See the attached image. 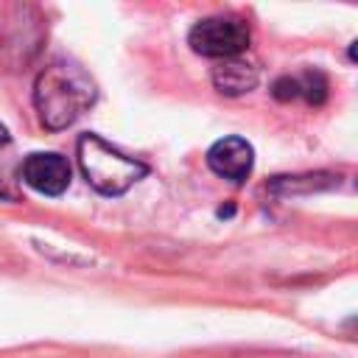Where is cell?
Segmentation results:
<instances>
[{"label":"cell","mask_w":358,"mask_h":358,"mask_svg":"<svg viewBox=\"0 0 358 358\" xmlns=\"http://www.w3.org/2000/svg\"><path fill=\"white\" fill-rule=\"evenodd\" d=\"M95 81L70 59H53L34 81V106L45 129L59 131L76 123L95 103Z\"/></svg>","instance_id":"obj_1"},{"label":"cell","mask_w":358,"mask_h":358,"mask_svg":"<svg viewBox=\"0 0 358 358\" xmlns=\"http://www.w3.org/2000/svg\"><path fill=\"white\" fill-rule=\"evenodd\" d=\"M78 165L87 182L103 196H120L148 173V168L140 159L126 157L98 134L78 137Z\"/></svg>","instance_id":"obj_2"},{"label":"cell","mask_w":358,"mask_h":358,"mask_svg":"<svg viewBox=\"0 0 358 358\" xmlns=\"http://www.w3.org/2000/svg\"><path fill=\"white\" fill-rule=\"evenodd\" d=\"M249 25L241 17H204L187 34V45L193 48V53L221 62L241 56L249 48Z\"/></svg>","instance_id":"obj_3"},{"label":"cell","mask_w":358,"mask_h":358,"mask_svg":"<svg viewBox=\"0 0 358 358\" xmlns=\"http://www.w3.org/2000/svg\"><path fill=\"white\" fill-rule=\"evenodd\" d=\"M20 182L34 187L36 193L45 196H59L70 185V165L62 154L53 151H36L28 154L20 165Z\"/></svg>","instance_id":"obj_4"},{"label":"cell","mask_w":358,"mask_h":358,"mask_svg":"<svg viewBox=\"0 0 358 358\" xmlns=\"http://www.w3.org/2000/svg\"><path fill=\"white\" fill-rule=\"evenodd\" d=\"M252 162H255V154L243 137H224L213 143L207 151V165L229 182H243L252 173Z\"/></svg>","instance_id":"obj_5"},{"label":"cell","mask_w":358,"mask_h":358,"mask_svg":"<svg viewBox=\"0 0 358 358\" xmlns=\"http://www.w3.org/2000/svg\"><path fill=\"white\" fill-rule=\"evenodd\" d=\"M210 78H213V87H215L221 95L235 98V95H243V92L255 90L260 76H257V67H255L252 62L235 56V59L218 62V64L213 67Z\"/></svg>","instance_id":"obj_6"},{"label":"cell","mask_w":358,"mask_h":358,"mask_svg":"<svg viewBox=\"0 0 358 358\" xmlns=\"http://www.w3.org/2000/svg\"><path fill=\"white\" fill-rule=\"evenodd\" d=\"M271 95L277 101H294L302 98L308 103H322L327 98V78L319 70H305L302 76H282L274 81Z\"/></svg>","instance_id":"obj_7"},{"label":"cell","mask_w":358,"mask_h":358,"mask_svg":"<svg viewBox=\"0 0 358 358\" xmlns=\"http://www.w3.org/2000/svg\"><path fill=\"white\" fill-rule=\"evenodd\" d=\"M20 165L22 159L17 154V145L6 131V126L0 123V199L8 201L20 199Z\"/></svg>","instance_id":"obj_8"}]
</instances>
